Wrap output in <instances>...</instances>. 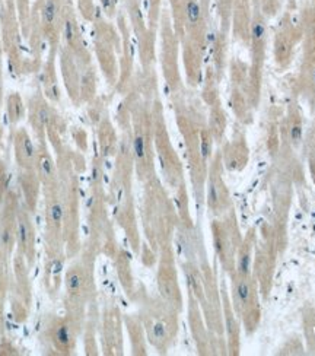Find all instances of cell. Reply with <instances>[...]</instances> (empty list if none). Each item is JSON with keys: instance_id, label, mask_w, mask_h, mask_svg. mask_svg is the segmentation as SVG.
Here are the masks:
<instances>
[{"instance_id": "8992f818", "label": "cell", "mask_w": 315, "mask_h": 356, "mask_svg": "<svg viewBox=\"0 0 315 356\" xmlns=\"http://www.w3.org/2000/svg\"><path fill=\"white\" fill-rule=\"evenodd\" d=\"M154 147L155 158L159 161L163 181L172 191H175L179 186L186 183L184 165L170 138L159 95L154 99Z\"/></svg>"}, {"instance_id": "d4e9b609", "label": "cell", "mask_w": 315, "mask_h": 356, "mask_svg": "<svg viewBox=\"0 0 315 356\" xmlns=\"http://www.w3.org/2000/svg\"><path fill=\"white\" fill-rule=\"evenodd\" d=\"M31 211L26 206L18 207L17 245L19 254L31 266L35 260V227Z\"/></svg>"}, {"instance_id": "ba28073f", "label": "cell", "mask_w": 315, "mask_h": 356, "mask_svg": "<svg viewBox=\"0 0 315 356\" xmlns=\"http://www.w3.org/2000/svg\"><path fill=\"white\" fill-rule=\"evenodd\" d=\"M159 63L162 76L167 85L170 99L183 94L187 86L184 83L181 70H179V40L174 31L171 13L167 9H162L159 26Z\"/></svg>"}, {"instance_id": "f1b7e54d", "label": "cell", "mask_w": 315, "mask_h": 356, "mask_svg": "<svg viewBox=\"0 0 315 356\" xmlns=\"http://www.w3.org/2000/svg\"><path fill=\"white\" fill-rule=\"evenodd\" d=\"M228 50H229V34H225L222 31L215 33L212 42H210V54H212V69L215 70L216 79L220 81L225 76V72H227L228 67Z\"/></svg>"}, {"instance_id": "d6986e66", "label": "cell", "mask_w": 315, "mask_h": 356, "mask_svg": "<svg viewBox=\"0 0 315 356\" xmlns=\"http://www.w3.org/2000/svg\"><path fill=\"white\" fill-rule=\"evenodd\" d=\"M115 21H117L120 35H122V53H120V57H118V66H120L118 82L114 89L118 94L124 95L129 91L133 75H134V47L131 42L133 33L127 19V15L123 9L118 10Z\"/></svg>"}, {"instance_id": "d590c367", "label": "cell", "mask_w": 315, "mask_h": 356, "mask_svg": "<svg viewBox=\"0 0 315 356\" xmlns=\"http://www.w3.org/2000/svg\"><path fill=\"white\" fill-rule=\"evenodd\" d=\"M40 180L35 171H24V181L22 188L25 193V203L29 211L34 213L37 203H38V193H40ZM42 190V188H41Z\"/></svg>"}, {"instance_id": "7402d4cb", "label": "cell", "mask_w": 315, "mask_h": 356, "mask_svg": "<svg viewBox=\"0 0 315 356\" xmlns=\"http://www.w3.org/2000/svg\"><path fill=\"white\" fill-rule=\"evenodd\" d=\"M280 147L296 149L304 142V117L296 98H293L286 110V115L280 120Z\"/></svg>"}, {"instance_id": "60d3db41", "label": "cell", "mask_w": 315, "mask_h": 356, "mask_svg": "<svg viewBox=\"0 0 315 356\" xmlns=\"http://www.w3.org/2000/svg\"><path fill=\"white\" fill-rule=\"evenodd\" d=\"M305 149H307V156H308V162L309 167L312 170V174L315 177V120L312 122V124L309 126L307 136H305Z\"/></svg>"}, {"instance_id": "b9f144b4", "label": "cell", "mask_w": 315, "mask_h": 356, "mask_svg": "<svg viewBox=\"0 0 315 356\" xmlns=\"http://www.w3.org/2000/svg\"><path fill=\"white\" fill-rule=\"evenodd\" d=\"M76 9L86 22H92L99 8L95 5L94 0H76Z\"/></svg>"}, {"instance_id": "4316f807", "label": "cell", "mask_w": 315, "mask_h": 356, "mask_svg": "<svg viewBox=\"0 0 315 356\" xmlns=\"http://www.w3.org/2000/svg\"><path fill=\"white\" fill-rule=\"evenodd\" d=\"M37 162H35V174L41 183V188H49L56 186L58 180V165L57 159L51 155L49 149L47 139L37 140Z\"/></svg>"}, {"instance_id": "7bdbcfd3", "label": "cell", "mask_w": 315, "mask_h": 356, "mask_svg": "<svg viewBox=\"0 0 315 356\" xmlns=\"http://www.w3.org/2000/svg\"><path fill=\"white\" fill-rule=\"evenodd\" d=\"M259 2L263 13L266 15V18L270 19V18H275L280 12L283 0H259Z\"/></svg>"}, {"instance_id": "8fae6325", "label": "cell", "mask_w": 315, "mask_h": 356, "mask_svg": "<svg viewBox=\"0 0 315 356\" xmlns=\"http://www.w3.org/2000/svg\"><path fill=\"white\" fill-rule=\"evenodd\" d=\"M210 231H212L213 248L222 270L229 275L235 270L238 250L244 238L238 225L235 207L223 216L213 218L210 222Z\"/></svg>"}, {"instance_id": "484cf974", "label": "cell", "mask_w": 315, "mask_h": 356, "mask_svg": "<svg viewBox=\"0 0 315 356\" xmlns=\"http://www.w3.org/2000/svg\"><path fill=\"white\" fill-rule=\"evenodd\" d=\"M252 3L251 0H234L231 35L235 42H241L248 47L251 40Z\"/></svg>"}, {"instance_id": "83f0119b", "label": "cell", "mask_w": 315, "mask_h": 356, "mask_svg": "<svg viewBox=\"0 0 315 356\" xmlns=\"http://www.w3.org/2000/svg\"><path fill=\"white\" fill-rule=\"evenodd\" d=\"M13 149L17 164L22 171H35L37 162V145L25 129H19L15 133Z\"/></svg>"}, {"instance_id": "8d00e7d4", "label": "cell", "mask_w": 315, "mask_h": 356, "mask_svg": "<svg viewBox=\"0 0 315 356\" xmlns=\"http://www.w3.org/2000/svg\"><path fill=\"white\" fill-rule=\"evenodd\" d=\"M17 218L18 213L0 222V248L6 253L17 244Z\"/></svg>"}, {"instance_id": "f6af8a7d", "label": "cell", "mask_w": 315, "mask_h": 356, "mask_svg": "<svg viewBox=\"0 0 315 356\" xmlns=\"http://www.w3.org/2000/svg\"><path fill=\"white\" fill-rule=\"evenodd\" d=\"M72 135H73L74 140H76L78 146H81V149L86 151L88 149V135H86V131L82 130V129H76V130L72 131Z\"/></svg>"}, {"instance_id": "f546056e", "label": "cell", "mask_w": 315, "mask_h": 356, "mask_svg": "<svg viewBox=\"0 0 315 356\" xmlns=\"http://www.w3.org/2000/svg\"><path fill=\"white\" fill-rule=\"evenodd\" d=\"M95 127H97V138H98V147H99L98 154L104 159L115 156L120 136L117 135V130L111 122L110 115L105 114Z\"/></svg>"}, {"instance_id": "52a82bcc", "label": "cell", "mask_w": 315, "mask_h": 356, "mask_svg": "<svg viewBox=\"0 0 315 356\" xmlns=\"http://www.w3.org/2000/svg\"><path fill=\"white\" fill-rule=\"evenodd\" d=\"M92 24L94 33V51L98 58L102 75L111 88H115L120 75L118 56L122 53V35L117 28L105 15L98 9Z\"/></svg>"}, {"instance_id": "74e56055", "label": "cell", "mask_w": 315, "mask_h": 356, "mask_svg": "<svg viewBox=\"0 0 315 356\" xmlns=\"http://www.w3.org/2000/svg\"><path fill=\"white\" fill-rule=\"evenodd\" d=\"M216 15L219 18V31L231 35V22H232V9L234 0H215Z\"/></svg>"}, {"instance_id": "ab89813d", "label": "cell", "mask_w": 315, "mask_h": 356, "mask_svg": "<svg viewBox=\"0 0 315 356\" xmlns=\"http://www.w3.org/2000/svg\"><path fill=\"white\" fill-rule=\"evenodd\" d=\"M8 113H9V120L10 123H18L21 118L24 117L25 108H24V104L22 99L18 94H12L8 99Z\"/></svg>"}, {"instance_id": "cb8c5ba5", "label": "cell", "mask_w": 315, "mask_h": 356, "mask_svg": "<svg viewBox=\"0 0 315 356\" xmlns=\"http://www.w3.org/2000/svg\"><path fill=\"white\" fill-rule=\"evenodd\" d=\"M220 298L223 309V324L225 334H227V349L228 355H239L241 350V321L236 317L231 304L228 286L225 282H220Z\"/></svg>"}, {"instance_id": "9a60e30c", "label": "cell", "mask_w": 315, "mask_h": 356, "mask_svg": "<svg viewBox=\"0 0 315 356\" xmlns=\"http://www.w3.org/2000/svg\"><path fill=\"white\" fill-rule=\"evenodd\" d=\"M156 286L162 300L177 308L179 313L184 309V296L178 282L177 263L174 245L165 247L158 254V270H156Z\"/></svg>"}, {"instance_id": "5b68a950", "label": "cell", "mask_w": 315, "mask_h": 356, "mask_svg": "<svg viewBox=\"0 0 315 356\" xmlns=\"http://www.w3.org/2000/svg\"><path fill=\"white\" fill-rule=\"evenodd\" d=\"M133 300L140 302L138 317L145 329L147 343L159 355H167L177 340L181 313L159 295L151 296L138 291Z\"/></svg>"}, {"instance_id": "3957f363", "label": "cell", "mask_w": 315, "mask_h": 356, "mask_svg": "<svg viewBox=\"0 0 315 356\" xmlns=\"http://www.w3.org/2000/svg\"><path fill=\"white\" fill-rule=\"evenodd\" d=\"M140 219L146 245L155 254L172 245L179 216L174 200L170 197L161 178L155 174L143 183Z\"/></svg>"}, {"instance_id": "7a4b0ae2", "label": "cell", "mask_w": 315, "mask_h": 356, "mask_svg": "<svg viewBox=\"0 0 315 356\" xmlns=\"http://www.w3.org/2000/svg\"><path fill=\"white\" fill-rule=\"evenodd\" d=\"M202 102V98L194 97L191 92H188V89L171 99L175 113V122L184 140L190 181L199 212H202V207L204 204V186L210 161V158L204 154L202 142V131L207 126V115L203 110Z\"/></svg>"}, {"instance_id": "d6a6232c", "label": "cell", "mask_w": 315, "mask_h": 356, "mask_svg": "<svg viewBox=\"0 0 315 356\" xmlns=\"http://www.w3.org/2000/svg\"><path fill=\"white\" fill-rule=\"evenodd\" d=\"M126 330L130 337L131 353L133 355H147V339L143 325L136 316H123Z\"/></svg>"}, {"instance_id": "1f68e13d", "label": "cell", "mask_w": 315, "mask_h": 356, "mask_svg": "<svg viewBox=\"0 0 315 356\" xmlns=\"http://www.w3.org/2000/svg\"><path fill=\"white\" fill-rule=\"evenodd\" d=\"M257 229L256 228H250L247 235L243 238L241 245H239L238 250V256H236V267L235 270L239 273H252V250L257 245Z\"/></svg>"}, {"instance_id": "30bf717a", "label": "cell", "mask_w": 315, "mask_h": 356, "mask_svg": "<svg viewBox=\"0 0 315 356\" xmlns=\"http://www.w3.org/2000/svg\"><path fill=\"white\" fill-rule=\"evenodd\" d=\"M252 3V22H251V40H250V73L248 83L251 89V97L254 107L259 108L261 98V86L264 65L267 56V41H268V19L261 10L259 0H251Z\"/></svg>"}, {"instance_id": "44dd1931", "label": "cell", "mask_w": 315, "mask_h": 356, "mask_svg": "<svg viewBox=\"0 0 315 356\" xmlns=\"http://www.w3.org/2000/svg\"><path fill=\"white\" fill-rule=\"evenodd\" d=\"M219 149L222 154V162L225 170L239 172L248 165L250 149L243 129L234 131L232 139L223 142L219 146Z\"/></svg>"}, {"instance_id": "f35d334b", "label": "cell", "mask_w": 315, "mask_h": 356, "mask_svg": "<svg viewBox=\"0 0 315 356\" xmlns=\"http://www.w3.org/2000/svg\"><path fill=\"white\" fill-rule=\"evenodd\" d=\"M146 22L152 31L158 33L159 19L162 13V0H146Z\"/></svg>"}, {"instance_id": "e575fe53", "label": "cell", "mask_w": 315, "mask_h": 356, "mask_svg": "<svg viewBox=\"0 0 315 356\" xmlns=\"http://www.w3.org/2000/svg\"><path fill=\"white\" fill-rule=\"evenodd\" d=\"M98 78L94 63L81 66V104H89L97 98Z\"/></svg>"}, {"instance_id": "603a6c76", "label": "cell", "mask_w": 315, "mask_h": 356, "mask_svg": "<svg viewBox=\"0 0 315 356\" xmlns=\"http://www.w3.org/2000/svg\"><path fill=\"white\" fill-rule=\"evenodd\" d=\"M60 58V70H62L63 82L66 86V91L69 94L70 101L74 107L82 106L81 104V65L76 60L67 47L60 44V49L57 53Z\"/></svg>"}, {"instance_id": "ee69618b", "label": "cell", "mask_w": 315, "mask_h": 356, "mask_svg": "<svg viewBox=\"0 0 315 356\" xmlns=\"http://www.w3.org/2000/svg\"><path fill=\"white\" fill-rule=\"evenodd\" d=\"M99 9L108 19H114L120 10L118 0H99Z\"/></svg>"}, {"instance_id": "6da1fadb", "label": "cell", "mask_w": 315, "mask_h": 356, "mask_svg": "<svg viewBox=\"0 0 315 356\" xmlns=\"http://www.w3.org/2000/svg\"><path fill=\"white\" fill-rule=\"evenodd\" d=\"M174 31L179 40L188 88H197L204 76L209 49L210 2L212 0H168Z\"/></svg>"}, {"instance_id": "9c48e42d", "label": "cell", "mask_w": 315, "mask_h": 356, "mask_svg": "<svg viewBox=\"0 0 315 356\" xmlns=\"http://www.w3.org/2000/svg\"><path fill=\"white\" fill-rule=\"evenodd\" d=\"M231 292L229 298L236 317L241 321L247 334H252L259 329L261 320L260 289L256 277L252 273L231 272Z\"/></svg>"}, {"instance_id": "ffe728a7", "label": "cell", "mask_w": 315, "mask_h": 356, "mask_svg": "<svg viewBox=\"0 0 315 356\" xmlns=\"http://www.w3.org/2000/svg\"><path fill=\"white\" fill-rule=\"evenodd\" d=\"M62 44L69 49V51L76 57L81 66H88L92 63V54L89 50L88 44L83 38L81 25L78 22V12L74 9L73 3L70 2L63 19L62 26Z\"/></svg>"}, {"instance_id": "4fadbf2b", "label": "cell", "mask_w": 315, "mask_h": 356, "mask_svg": "<svg viewBox=\"0 0 315 356\" xmlns=\"http://www.w3.org/2000/svg\"><path fill=\"white\" fill-rule=\"evenodd\" d=\"M223 162L220 149L215 151L212 159L209 161V170L204 186V204L207 212L212 218L223 216L234 209V202L231 197V191L225 183L223 178Z\"/></svg>"}, {"instance_id": "e0dca14e", "label": "cell", "mask_w": 315, "mask_h": 356, "mask_svg": "<svg viewBox=\"0 0 315 356\" xmlns=\"http://www.w3.org/2000/svg\"><path fill=\"white\" fill-rule=\"evenodd\" d=\"M188 298V324L194 343H196L197 352L200 355H228L227 343L218 340L210 330L204 321L202 308L194 298L193 293L187 291Z\"/></svg>"}, {"instance_id": "4dcf8cb0", "label": "cell", "mask_w": 315, "mask_h": 356, "mask_svg": "<svg viewBox=\"0 0 315 356\" xmlns=\"http://www.w3.org/2000/svg\"><path fill=\"white\" fill-rule=\"evenodd\" d=\"M56 56L57 53H49L46 63H42L41 66L42 94L53 104H57L60 101V97H62L56 75Z\"/></svg>"}, {"instance_id": "277c9868", "label": "cell", "mask_w": 315, "mask_h": 356, "mask_svg": "<svg viewBox=\"0 0 315 356\" xmlns=\"http://www.w3.org/2000/svg\"><path fill=\"white\" fill-rule=\"evenodd\" d=\"M99 251L86 244L65 272V308L66 313L85 321L89 307L97 302L95 261Z\"/></svg>"}, {"instance_id": "7c38bea8", "label": "cell", "mask_w": 315, "mask_h": 356, "mask_svg": "<svg viewBox=\"0 0 315 356\" xmlns=\"http://www.w3.org/2000/svg\"><path fill=\"white\" fill-rule=\"evenodd\" d=\"M295 0H288L275 29L273 57L279 69H288L291 66L296 46L302 41V28L299 18H295Z\"/></svg>"}, {"instance_id": "2e32d148", "label": "cell", "mask_w": 315, "mask_h": 356, "mask_svg": "<svg viewBox=\"0 0 315 356\" xmlns=\"http://www.w3.org/2000/svg\"><path fill=\"white\" fill-rule=\"evenodd\" d=\"M72 0H37L41 31L49 46V53H58L62 44L65 13Z\"/></svg>"}, {"instance_id": "5bb4252c", "label": "cell", "mask_w": 315, "mask_h": 356, "mask_svg": "<svg viewBox=\"0 0 315 356\" xmlns=\"http://www.w3.org/2000/svg\"><path fill=\"white\" fill-rule=\"evenodd\" d=\"M85 321L70 314L53 316L44 323V340L56 355H73L76 350L78 339L83 333Z\"/></svg>"}, {"instance_id": "836d02e7", "label": "cell", "mask_w": 315, "mask_h": 356, "mask_svg": "<svg viewBox=\"0 0 315 356\" xmlns=\"http://www.w3.org/2000/svg\"><path fill=\"white\" fill-rule=\"evenodd\" d=\"M111 259L115 261L117 273H118L120 282H122V285H123V289L126 291L129 298L133 300L138 291H136V286H134V279H133V275H131V270H130V261H129L126 251L118 247L117 251H115V254Z\"/></svg>"}, {"instance_id": "ac0fdd59", "label": "cell", "mask_w": 315, "mask_h": 356, "mask_svg": "<svg viewBox=\"0 0 315 356\" xmlns=\"http://www.w3.org/2000/svg\"><path fill=\"white\" fill-rule=\"evenodd\" d=\"M123 316L117 305L104 307L99 314V342L104 355H123Z\"/></svg>"}]
</instances>
